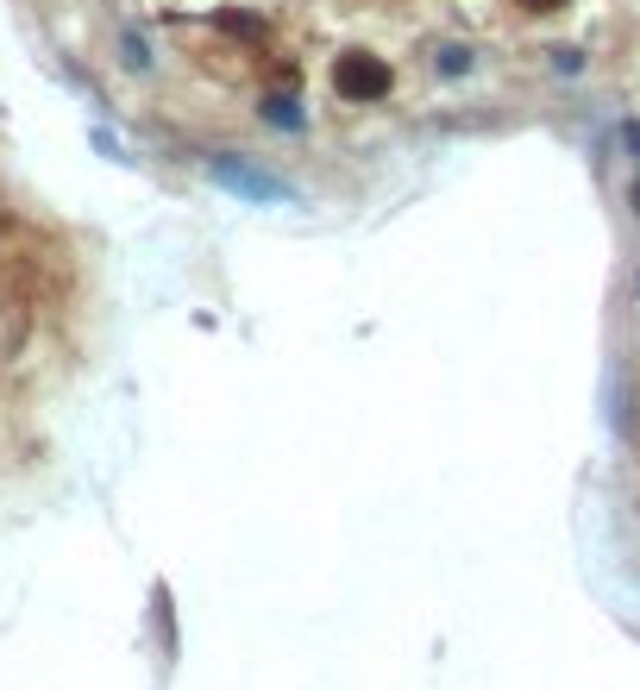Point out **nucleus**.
Returning a JSON list of instances; mask_svg holds the SVG:
<instances>
[{"label": "nucleus", "instance_id": "obj_1", "mask_svg": "<svg viewBox=\"0 0 640 690\" xmlns=\"http://www.w3.org/2000/svg\"><path fill=\"white\" fill-rule=\"evenodd\" d=\"M333 88L346 101H384L389 95V63L370 58V51H339L333 63Z\"/></svg>", "mask_w": 640, "mask_h": 690}, {"label": "nucleus", "instance_id": "obj_2", "mask_svg": "<svg viewBox=\"0 0 640 690\" xmlns=\"http://www.w3.org/2000/svg\"><path fill=\"white\" fill-rule=\"evenodd\" d=\"M220 182H233V189H245V195H276V182H264V176H252V170H233V164H220Z\"/></svg>", "mask_w": 640, "mask_h": 690}, {"label": "nucleus", "instance_id": "obj_3", "mask_svg": "<svg viewBox=\"0 0 640 690\" xmlns=\"http://www.w3.org/2000/svg\"><path fill=\"white\" fill-rule=\"evenodd\" d=\"M264 119L271 126H302V107H295V95H271L264 101Z\"/></svg>", "mask_w": 640, "mask_h": 690}, {"label": "nucleus", "instance_id": "obj_4", "mask_svg": "<svg viewBox=\"0 0 640 690\" xmlns=\"http://www.w3.org/2000/svg\"><path fill=\"white\" fill-rule=\"evenodd\" d=\"M220 32H239V39H258L264 25H258L252 13H220Z\"/></svg>", "mask_w": 640, "mask_h": 690}, {"label": "nucleus", "instance_id": "obj_5", "mask_svg": "<svg viewBox=\"0 0 640 690\" xmlns=\"http://www.w3.org/2000/svg\"><path fill=\"white\" fill-rule=\"evenodd\" d=\"M433 63H440V70H452V76H465V70H471V51H465V44H447Z\"/></svg>", "mask_w": 640, "mask_h": 690}, {"label": "nucleus", "instance_id": "obj_6", "mask_svg": "<svg viewBox=\"0 0 640 690\" xmlns=\"http://www.w3.org/2000/svg\"><path fill=\"white\" fill-rule=\"evenodd\" d=\"M515 7H527V13H559V7H571V0H515Z\"/></svg>", "mask_w": 640, "mask_h": 690}, {"label": "nucleus", "instance_id": "obj_7", "mask_svg": "<svg viewBox=\"0 0 640 690\" xmlns=\"http://www.w3.org/2000/svg\"><path fill=\"white\" fill-rule=\"evenodd\" d=\"M621 138H628V151L640 157V126H634V119H628V126H621Z\"/></svg>", "mask_w": 640, "mask_h": 690}, {"label": "nucleus", "instance_id": "obj_8", "mask_svg": "<svg viewBox=\"0 0 640 690\" xmlns=\"http://www.w3.org/2000/svg\"><path fill=\"white\" fill-rule=\"evenodd\" d=\"M634 213H640V182H634Z\"/></svg>", "mask_w": 640, "mask_h": 690}]
</instances>
